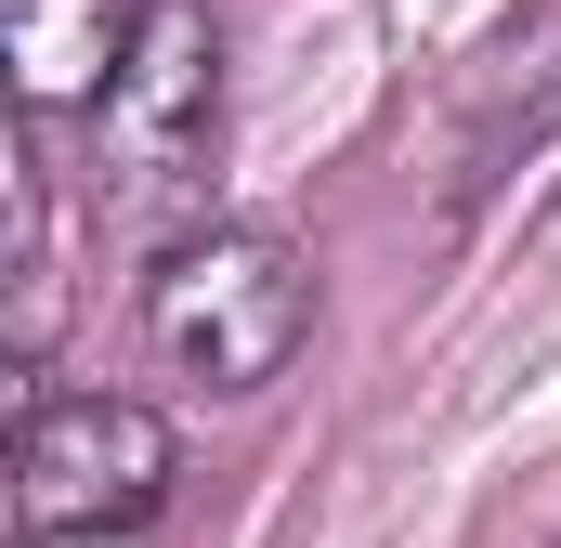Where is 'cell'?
Listing matches in <instances>:
<instances>
[{
    "label": "cell",
    "mask_w": 561,
    "mask_h": 548,
    "mask_svg": "<svg viewBox=\"0 0 561 548\" xmlns=\"http://www.w3.org/2000/svg\"><path fill=\"white\" fill-rule=\"evenodd\" d=\"M144 327H157V353H170V379H196V392H262L287 379V353L313 340V262L262 236V222H209V236H183L157 287H144Z\"/></svg>",
    "instance_id": "6da1fadb"
},
{
    "label": "cell",
    "mask_w": 561,
    "mask_h": 548,
    "mask_svg": "<svg viewBox=\"0 0 561 548\" xmlns=\"http://www.w3.org/2000/svg\"><path fill=\"white\" fill-rule=\"evenodd\" d=\"M13 548H144V523H13Z\"/></svg>",
    "instance_id": "5b68a950"
},
{
    "label": "cell",
    "mask_w": 561,
    "mask_h": 548,
    "mask_svg": "<svg viewBox=\"0 0 561 548\" xmlns=\"http://www.w3.org/2000/svg\"><path fill=\"white\" fill-rule=\"evenodd\" d=\"M131 26H144V0H0L13 92H26V105H105Z\"/></svg>",
    "instance_id": "277c9868"
},
{
    "label": "cell",
    "mask_w": 561,
    "mask_h": 548,
    "mask_svg": "<svg viewBox=\"0 0 561 548\" xmlns=\"http://www.w3.org/2000/svg\"><path fill=\"white\" fill-rule=\"evenodd\" d=\"M170 496V431L118 392H66L13 431V523H144Z\"/></svg>",
    "instance_id": "3957f363"
},
{
    "label": "cell",
    "mask_w": 561,
    "mask_h": 548,
    "mask_svg": "<svg viewBox=\"0 0 561 548\" xmlns=\"http://www.w3.org/2000/svg\"><path fill=\"white\" fill-rule=\"evenodd\" d=\"M222 132V39L196 0H144L131 53L105 79V157H118V196H170Z\"/></svg>",
    "instance_id": "7a4b0ae2"
}]
</instances>
